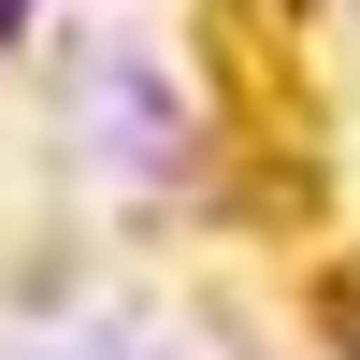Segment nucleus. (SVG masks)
<instances>
[{
    "instance_id": "f03ea898",
    "label": "nucleus",
    "mask_w": 360,
    "mask_h": 360,
    "mask_svg": "<svg viewBox=\"0 0 360 360\" xmlns=\"http://www.w3.org/2000/svg\"><path fill=\"white\" fill-rule=\"evenodd\" d=\"M346 360H360V332H346Z\"/></svg>"
},
{
    "instance_id": "f257e3e1",
    "label": "nucleus",
    "mask_w": 360,
    "mask_h": 360,
    "mask_svg": "<svg viewBox=\"0 0 360 360\" xmlns=\"http://www.w3.org/2000/svg\"><path fill=\"white\" fill-rule=\"evenodd\" d=\"M15 15H29V0H0V29H15Z\"/></svg>"
}]
</instances>
